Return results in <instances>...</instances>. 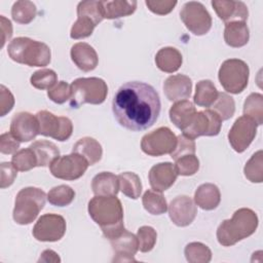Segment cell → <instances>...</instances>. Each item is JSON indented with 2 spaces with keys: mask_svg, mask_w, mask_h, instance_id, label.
Returning a JSON list of instances; mask_svg holds the SVG:
<instances>
[{
  "mask_svg": "<svg viewBox=\"0 0 263 263\" xmlns=\"http://www.w3.org/2000/svg\"><path fill=\"white\" fill-rule=\"evenodd\" d=\"M160 107V99L154 87L140 81L122 84L112 101L115 119L132 132L151 127L159 116Z\"/></svg>",
  "mask_w": 263,
  "mask_h": 263,
  "instance_id": "obj_1",
  "label": "cell"
},
{
  "mask_svg": "<svg viewBox=\"0 0 263 263\" xmlns=\"http://www.w3.org/2000/svg\"><path fill=\"white\" fill-rule=\"evenodd\" d=\"M257 214L247 208L238 209L231 219L224 220L217 229V239L223 247H230L252 235L258 227Z\"/></svg>",
  "mask_w": 263,
  "mask_h": 263,
  "instance_id": "obj_2",
  "label": "cell"
},
{
  "mask_svg": "<svg viewBox=\"0 0 263 263\" xmlns=\"http://www.w3.org/2000/svg\"><path fill=\"white\" fill-rule=\"evenodd\" d=\"M9 58L30 67H45L50 63L51 52L47 44L28 37H16L7 47Z\"/></svg>",
  "mask_w": 263,
  "mask_h": 263,
  "instance_id": "obj_3",
  "label": "cell"
},
{
  "mask_svg": "<svg viewBox=\"0 0 263 263\" xmlns=\"http://www.w3.org/2000/svg\"><path fill=\"white\" fill-rule=\"evenodd\" d=\"M88 214L102 231L123 224V208L115 196L96 195L88 201Z\"/></svg>",
  "mask_w": 263,
  "mask_h": 263,
  "instance_id": "obj_4",
  "label": "cell"
},
{
  "mask_svg": "<svg viewBox=\"0 0 263 263\" xmlns=\"http://www.w3.org/2000/svg\"><path fill=\"white\" fill-rule=\"evenodd\" d=\"M46 201L45 192L36 187H26L21 189L14 201L12 217L20 225L31 224L44 208Z\"/></svg>",
  "mask_w": 263,
  "mask_h": 263,
  "instance_id": "obj_5",
  "label": "cell"
},
{
  "mask_svg": "<svg viewBox=\"0 0 263 263\" xmlns=\"http://www.w3.org/2000/svg\"><path fill=\"white\" fill-rule=\"evenodd\" d=\"M108 86L106 82L98 77L77 78L71 84L70 106L78 108L83 104L99 105L107 97Z\"/></svg>",
  "mask_w": 263,
  "mask_h": 263,
  "instance_id": "obj_6",
  "label": "cell"
},
{
  "mask_svg": "<svg viewBox=\"0 0 263 263\" xmlns=\"http://www.w3.org/2000/svg\"><path fill=\"white\" fill-rule=\"evenodd\" d=\"M101 1H81L77 5V21L73 24L70 37L82 39L90 36L96 26L103 21Z\"/></svg>",
  "mask_w": 263,
  "mask_h": 263,
  "instance_id": "obj_7",
  "label": "cell"
},
{
  "mask_svg": "<svg viewBox=\"0 0 263 263\" xmlns=\"http://www.w3.org/2000/svg\"><path fill=\"white\" fill-rule=\"evenodd\" d=\"M250 70L246 62L229 59L222 63L218 77L223 88L230 93H240L248 85Z\"/></svg>",
  "mask_w": 263,
  "mask_h": 263,
  "instance_id": "obj_8",
  "label": "cell"
},
{
  "mask_svg": "<svg viewBox=\"0 0 263 263\" xmlns=\"http://www.w3.org/2000/svg\"><path fill=\"white\" fill-rule=\"evenodd\" d=\"M177 145L176 135L165 126L146 134L141 141L142 151L149 156L171 154Z\"/></svg>",
  "mask_w": 263,
  "mask_h": 263,
  "instance_id": "obj_9",
  "label": "cell"
},
{
  "mask_svg": "<svg viewBox=\"0 0 263 263\" xmlns=\"http://www.w3.org/2000/svg\"><path fill=\"white\" fill-rule=\"evenodd\" d=\"M180 17L185 27L196 36L204 35L211 30L212 16L200 2L185 3L180 11Z\"/></svg>",
  "mask_w": 263,
  "mask_h": 263,
  "instance_id": "obj_10",
  "label": "cell"
},
{
  "mask_svg": "<svg viewBox=\"0 0 263 263\" xmlns=\"http://www.w3.org/2000/svg\"><path fill=\"white\" fill-rule=\"evenodd\" d=\"M36 117L39 122V135L64 142L67 141L73 133V123L68 117L55 116L46 110L39 111Z\"/></svg>",
  "mask_w": 263,
  "mask_h": 263,
  "instance_id": "obj_11",
  "label": "cell"
},
{
  "mask_svg": "<svg viewBox=\"0 0 263 263\" xmlns=\"http://www.w3.org/2000/svg\"><path fill=\"white\" fill-rule=\"evenodd\" d=\"M88 165L87 160L83 156L72 152L53 160L49 165V170L51 175L58 179L74 181L84 175Z\"/></svg>",
  "mask_w": 263,
  "mask_h": 263,
  "instance_id": "obj_12",
  "label": "cell"
},
{
  "mask_svg": "<svg viewBox=\"0 0 263 263\" xmlns=\"http://www.w3.org/2000/svg\"><path fill=\"white\" fill-rule=\"evenodd\" d=\"M222 126V120L212 109L198 111L193 116L190 124L182 132L186 137L194 140L201 136H217Z\"/></svg>",
  "mask_w": 263,
  "mask_h": 263,
  "instance_id": "obj_13",
  "label": "cell"
},
{
  "mask_svg": "<svg viewBox=\"0 0 263 263\" xmlns=\"http://www.w3.org/2000/svg\"><path fill=\"white\" fill-rule=\"evenodd\" d=\"M66 232L64 217L57 214L42 215L33 227V236L39 241H58Z\"/></svg>",
  "mask_w": 263,
  "mask_h": 263,
  "instance_id": "obj_14",
  "label": "cell"
},
{
  "mask_svg": "<svg viewBox=\"0 0 263 263\" xmlns=\"http://www.w3.org/2000/svg\"><path fill=\"white\" fill-rule=\"evenodd\" d=\"M257 134V123L248 116L238 117L228 133L231 147L238 153L243 152L253 142Z\"/></svg>",
  "mask_w": 263,
  "mask_h": 263,
  "instance_id": "obj_15",
  "label": "cell"
},
{
  "mask_svg": "<svg viewBox=\"0 0 263 263\" xmlns=\"http://www.w3.org/2000/svg\"><path fill=\"white\" fill-rule=\"evenodd\" d=\"M196 214V205L187 195H179L175 197L168 205V216L172 222L179 227L190 225L194 221Z\"/></svg>",
  "mask_w": 263,
  "mask_h": 263,
  "instance_id": "obj_16",
  "label": "cell"
},
{
  "mask_svg": "<svg viewBox=\"0 0 263 263\" xmlns=\"http://www.w3.org/2000/svg\"><path fill=\"white\" fill-rule=\"evenodd\" d=\"M10 133L20 142H29L39 135V122L36 116L29 112L16 113L10 122Z\"/></svg>",
  "mask_w": 263,
  "mask_h": 263,
  "instance_id": "obj_17",
  "label": "cell"
},
{
  "mask_svg": "<svg viewBox=\"0 0 263 263\" xmlns=\"http://www.w3.org/2000/svg\"><path fill=\"white\" fill-rule=\"evenodd\" d=\"M115 262H132L136 261L134 256L139 250V242L136 235L124 229L120 234L110 239Z\"/></svg>",
  "mask_w": 263,
  "mask_h": 263,
  "instance_id": "obj_18",
  "label": "cell"
},
{
  "mask_svg": "<svg viewBox=\"0 0 263 263\" xmlns=\"http://www.w3.org/2000/svg\"><path fill=\"white\" fill-rule=\"evenodd\" d=\"M212 6L225 24L229 22H246L249 15L248 7L241 1L213 0Z\"/></svg>",
  "mask_w": 263,
  "mask_h": 263,
  "instance_id": "obj_19",
  "label": "cell"
},
{
  "mask_svg": "<svg viewBox=\"0 0 263 263\" xmlns=\"http://www.w3.org/2000/svg\"><path fill=\"white\" fill-rule=\"evenodd\" d=\"M178 177L175 166L171 162H160L153 165L149 172V183L152 189L163 192L174 185Z\"/></svg>",
  "mask_w": 263,
  "mask_h": 263,
  "instance_id": "obj_20",
  "label": "cell"
},
{
  "mask_svg": "<svg viewBox=\"0 0 263 263\" xmlns=\"http://www.w3.org/2000/svg\"><path fill=\"white\" fill-rule=\"evenodd\" d=\"M164 95L172 102H179L190 97L192 90L191 79L183 74L172 75L163 83Z\"/></svg>",
  "mask_w": 263,
  "mask_h": 263,
  "instance_id": "obj_21",
  "label": "cell"
},
{
  "mask_svg": "<svg viewBox=\"0 0 263 263\" xmlns=\"http://www.w3.org/2000/svg\"><path fill=\"white\" fill-rule=\"evenodd\" d=\"M73 63L82 71L89 72L96 69L99 58L95 48L85 42L75 43L70 51Z\"/></svg>",
  "mask_w": 263,
  "mask_h": 263,
  "instance_id": "obj_22",
  "label": "cell"
},
{
  "mask_svg": "<svg viewBox=\"0 0 263 263\" xmlns=\"http://www.w3.org/2000/svg\"><path fill=\"white\" fill-rule=\"evenodd\" d=\"M91 189L99 196H115L119 191L118 176L110 172L99 173L91 181Z\"/></svg>",
  "mask_w": 263,
  "mask_h": 263,
  "instance_id": "obj_23",
  "label": "cell"
},
{
  "mask_svg": "<svg viewBox=\"0 0 263 263\" xmlns=\"http://www.w3.org/2000/svg\"><path fill=\"white\" fill-rule=\"evenodd\" d=\"M194 201L202 210H215L221 201L220 190L215 184H201L194 193Z\"/></svg>",
  "mask_w": 263,
  "mask_h": 263,
  "instance_id": "obj_24",
  "label": "cell"
},
{
  "mask_svg": "<svg viewBox=\"0 0 263 263\" xmlns=\"http://www.w3.org/2000/svg\"><path fill=\"white\" fill-rule=\"evenodd\" d=\"M196 113L194 105L187 100L176 102L170 109L171 121L181 130L187 127Z\"/></svg>",
  "mask_w": 263,
  "mask_h": 263,
  "instance_id": "obj_25",
  "label": "cell"
},
{
  "mask_svg": "<svg viewBox=\"0 0 263 263\" xmlns=\"http://www.w3.org/2000/svg\"><path fill=\"white\" fill-rule=\"evenodd\" d=\"M250 39V31L246 22H229L225 24L224 40L231 47L245 46Z\"/></svg>",
  "mask_w": 263,
  "mask_h": 263,
  "instance_id": "obj_26",
  "label": "cell"
},
{
  "mask_svg": "<svg viewBox=\"0 0 263 263\" xmlns=\"http://www.w3.org/2000/svg\"><path fill=\"white\" fill-rule=\"evenodd\" d=\"M183 59L181 52L175 47H163L159 49L155 55V64L157 68L165 73H174L178 71L182 65Z\"/></svg>",
  "mask_w": 263,
  "mask_h": 263,
  "instance_id": "obj_27",
  "label": "cell"
},
{
  "mask_svg": "<svg viewBox=\"0 0 263 263\" xmlns=\"http://www.w3.org/2000/svg\"><path fill=\"white\" fill-rule=\"evenodd\" d=\"M72 152L78 153L83 156L89 165L99 162L103 155V149L101 144L93 138L84 137L78 140L72 149Z\"/></svg>",
  "mask_w": 263,
  "mask_h": 263,
  "instance_id": "obj_28",
  "label": "cell"
},
{
  "mask_svg": "<svg viewBox=\"0 0 263 263\" xmlns=\"http://www.w3.org/2000/svg\"><path fill=\"white\" fill-rule=\"evenodd\" d=\"M102 12L104 18L114 20L130 15L137 8V1L129 0H114L101 1Z\"/></svg>",
  "mask_w": 263,
  "mask_h": 263,
  "instance_id": "obj_29",
  "label": "cell"
},
{
  "mask_svg": "<svg viewBox=\"0 0 263 263\" xmlns=\"http://www.w3.org/2000/svg\"><path fill=\"white\" fill-rule=\"evenodd\" d=\"M30 148L37 158V166H47L60 157V150L55 144L49 141H36Z\"/></svg>",
  "mask_w": 263,
  "mask_h": 263,
  "instance_id": "obj_30",
  "label": "cell"
},
{
  "mask_svg": "<svg viewBox=\"0 0 263 263\" xmlns=\"http://www.w3.org/2000/svg\"><path fill=\"white\" fill-rule=\"evenodd\" d=\"M218 90L214 83L209 80H200L195 87V93L193 97L194 103L199 107H211L218 98Z\"/></svg>",
  "mask_w": 263,
  "mask_h": 263,
  "instance_id": "obj_31",
  "label": "cell"
},
{
  "mask_svg": "<svg viewBox=\"0 0 263 263\" xmlns=\"http://www.w3.org/2000/svg\"><path fill=\"white\" fill-rule=\"evenodd\" d=\"M119 189L121 192L133 199L140 197L142 192V183L140 177L132 172H124L118 176Z\"/></svg>",
  "mask_w": 263,
  "mask_h": 263,
  "instance_id": "obj_32",
  "label": "cell"
},
{
  "mask_svg": "<svg viewBox=\"0 0 263 263\" xmlns=\"http://www.w3.org/2000/svg\"><path fill=\"white\" fill-rule=\"evenodd\" d=\"M142 202L144 209L151 215H161L167 211L166 199L161 192L154 189H149L144 193Z\"/></svg>",
  "mask_w": 263,
  "mask_h": 263,
  "instance_id": "obj_33",
  "label": "cell"
},
{
  "mask_svg": "<svg viewBox=\"0 0 263 263\" xmlns=\"http://www.w3.org/2000/svg\"><path fill=\"white\" fill-rule=\"evenodd\" d=\"M36 5L28 0H21L13 3L11 8V16L14 22L22 25L30 24L36 16Z\"/></svg>",
  "mask_w": 263,
  "mask_h": 263,
  "instance_id": "obj_34",
  "label": "cell"
},
{
  "mask_svg": "<svg viewBox=\"0 0 263 263\" xmlns=\"http://www.w3.org/2000/svg\"><path fill=\"white\" fill-rule=\"evenodd\" d=\"M243 115L252 118L257 125L263 123V96L261 93L253 92L246 99Z\"/></svg>",
  "mask_w": 263,
  "mask_h": 263,
  "instance_id": "obj_35",
  "label": "cell"
},
{
  "mask_svg": "<svg viewBox=\"0 0 263 263\" xmlns=\"http://www.w3.org/2000/svg\"><path fill=\"white\" fill-rule=\"evenodd\" d=\"M184 254L189 263H209L212 259L210 248L201 242H190L185 247Z\"/></svg>",
  "mask_w": 263,
  "mask_h": 263,
  "instance_id": "obj_36",
  "label": "cell"
},
{
  "mask_svg": "<svg viewBox=\"0 0 263 263\" xmlns=\"http://www.w3.org/2000/svg\"><path fill=\"white\" fill-rule=\"evenodd\" d=\"M75 198V191L68 185H59L49 190L47 200L55 206L69 205Z\"/></svg>",
  "mask_w": 263,
  "mask_h": 263,
  "instance_id": "obj_37",
  "label": "cell"
},
{
  "mask_svg": "<svg viewBox=\"0 0 263 263\" xmlns=\"http://www.w3.org/2000/svg\"><path fill=\"white\" fill-rule=\"evenodd\" d=\"M243 173L246 178L253 183H261L263 181L262 150H259L252 155L245 165Z\"/></svg>",
  "mask_w": 263,
  "mask_h": 263,
  "instance_id": "obj_38",
  "label": "cell"
},
{
  "mask_svg": "<svg viewBox=\"0 0 263 263\" xmlns=\"http://www.w3.org/2000/svg\"><path fill=\"white\" fill-rule=\"evenodd\" d=\"M211 108L219 115V117L223 121L233 116L235 112V103L233 98L226 92H219L217 100L211 106Z\"/></svg>",
  "mask_w": 263,
  "mask_h": 263,
  "instance_id": "obj_39",
  "label": "cell"
},
{
  "mask_svg": "<svg viewBox=\"0 0 263 263\" xmlns=\"http://www.w3.org/2000/svg\"><path fill=\"white\" fill-rule=\"evenodd\" d=\"M11 163L17 171L27 172L37 166V158L34 151L29 147L16 151L11 158Z\"/></svg>",
  "mask_w": 263,
  "mask_h": 263,
  "instance_id": "obj_40",
  "label": "cell"
},
{
  "mask_svg": "<svg viewBox=\"0 0 263 263\" xmlns=\"http://www.w3.org/2000/svg\"><path fill=\"white\" fill-rule=\"evenodd\" d=\"M57 73L51 69L38 70L30 78L31 84L37 89H50L57 83Z\"/></svg>",
  "mask_w": 263,
  "mask_h": 263,
  "instance_id": "obj_41",
  "label": "cell"
},
{
  "mask_svg": "<svg viewBox=\"0 0 263 263\" xmlns=\"http://www.w3.org/2000/svg\"><path fill=\"white\" fill-rule=\"evenodd\" d=\"M175 161V170L180 176H192L199 168V160L194 154L184 155Z\"/></svg>",
  "mask_w": 263,
  "mask_h": 263,
  "instance_id": "obj_42",
  "label": "cell"
},
{
  "mask_svg": "<svg viewBox=\"0 0 263 263\" xmlns=\"http://www.w3.org/2000/svg\"><path fill=\"white\" fill-rule=\"evenodd\" d=\"M137 238L139 242V250L142 253H147L154 248L156 243L157 233L155 229L151 226H142L138 229Z\"/></svg>",
  "mask_w": 263,
  "mask_h": 263,
  "instance_id": "obj_43",
  "label": "cell"
},
{
  "mask_svg": "<svg viewBox=\"0 0 263 263\" xmlns=\"http://www.w3.org/2000/svg\"><path fill=\"white\" fill-rule=\"evenodd\" d=\"M47 97L57 104H64L66 101L70 100L71 85L66 81H60L47 90Z\"/></svg>",
  "mask_w": 263,
  "mask_h": 263,
  "instance_id": "obj_44",
  "label": "cell"
},
{
  "mask_svg": "<svg viewBox=\"0 0 263 263\" xmlns=\"http://www.w3.org/2000/svg\"><path fill=\"white\" fill-rule=\"evenodd\" d=\"M195 153V142L194 140L186 137L185 135H180L177 137V145L174 151L171 153L173 159H178L184 155Z\"/></svg>",
  "mask_w": 263,
  "mask_h": 263,
  "instance_id": "obj_45",
  "label": "cell"
},
{
  "mask_svg": "<svg viewBox=\"0 0 263 263\" xmlns=\"http://www.w3.org/2000/svg\"><path fill=\"white\" fill-rule=\"evenodd\" d=\"M146 6L150 11H152L155 14L164 15L170 13L175 6L177 5V1H171V0H146L145 1Z\"/></svg>",
  "mask_w": 263,
  "mask_h": 263,
  "instance_id": "obj_46",
  "label": "cell"
},
{
  "mask_svg": "<svg viewBox=\"0 0 263 263\" xmlns=\"http://www.w3.org/2000/svg\"><path fill=\"white\" fill-rule=\"evenodd\" d=\"M20 143L11 133H4L0 136V151L3 154H14L20 148Z\"/></svg>",
  "mask_w": 263,
  "mask_h": 263,
  "instance_id": "obj_47",
  "label": "cell"
},
{
  "mask_svg": "<svg viewBox=\"0 0 263 263\" xmlns=\"http://www.w3.org/2000/svg\"><path fill=\"white\" fill-rule=\"evenodd\" d=\"M17 176V170L10 162H2L1 163V180L0 187L2 189L9 187Z\"/></svg>",
  "mask_w": 263,
  "mask_h": 263,
  "instance_id": "obj_48",
  "label": "cell"
},
{
  "mask_svg": "<svg viewBox=\"0 0 263 263\" xmlns=\"http://www.w3.org/2000/svg\"><path fill=\"white\" fill-rule=\"evenodd\" d=\"M14 105L13 95L4 85L0 86V115L4 116L11 111Z\"/></svg>",
  "mask_w": 263,
  "mask_h": 263,
  "instance_id": "obj_49",
  "label": "cell"
},
{
  "mask_svg": "<svg viewBox=\"0 0 263 263\" xmlns=\"http://www.w3.org/2000/svg\"><path fill=\"white\" fill-rule=\"evenodd\" d=\"M1 47H3V45L5 44V42L7 40L10 39V37L12 36V26L9 20H7L5 16L1 15Z\"/></svg>",
  "mask_w": 263,
  "mask_h": 263,
  "instance_id": "obj_50",
  "label": "cell"
},
{
  "mask_svg": "<svg viewBox=\"0 0 263 263\" xmlns=\"http://www.w3.org/2000/svg\"><path fill=\"white\" fill-rule=\"evenodd\" d=\"M38 262H46V263L54 262V263H57V262H61V258L59 257V255L54 251L45 250V251L42 252Z\"/></svg>",
  "mask_w": 263,
  "mask_h": 263,
  "instance_id": "obj_51",
  "label": "cell"
}]
</instances>
